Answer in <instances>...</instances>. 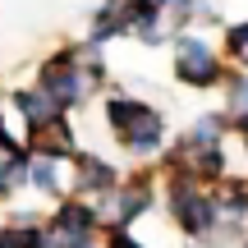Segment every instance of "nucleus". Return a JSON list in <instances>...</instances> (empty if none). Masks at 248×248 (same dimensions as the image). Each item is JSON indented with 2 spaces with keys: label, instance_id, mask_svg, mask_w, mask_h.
<instances>
[{
  "label": "nucleus",
  "instance_id": "f257e3e1",
  "mask_svg": "<svg viewBox=\"0 0 248 248\" xmlns=\"http://www.w3.org/2000/svg\"><path fill=\"white\" fill-rule=\"evenodd\" d=\"M106 124L120 133V142L133 152V156H161V142H166V133H161V110H152L147 101L138 97H110L106 101Z\"/></svg>",
  "mask_w": 248,
  "mask_h": 248
},
{
  "label": "nucleus",
  "instance_id": "f03ea898",
  "mask_svg": "<svg viewBox=\"0 0 248 248\" xmlns=\"http://www.w3.org/2000/svg\"><path fill=\"white\" fill-rule=\"evenodd\" d=\"M170 216H175V225L188 239H207V234H216V225H221L216 193H207V188L198 184V175H188V170H175V175H170Z\"/></svg>",
  "mask_w": 248,
  "mask_h": 248
},
{
  "label": "nucleus",
  "instance_id": "7ed1b4c3",
  "mask_svg": "<svg viewBox=\"0 0 248 248\" xmlns=\"http://www.w3.org/2000/svg\"><path fill=\"white\" fill-rule=\"evenodd\" d=\"M175 74L188 88H212V83H221V60H216V51L202 37L179 32L175 37Z\"/></svg>",
  "mask_w": 248,
  "mask_h": 248
},
{
  "label": "nucleus",
  "instance_id": "20e7f679",
  "mask_svg": "<svg viewBox=\"0 0 248 248\" xmlns=\"http://www.w3.org/2000/svg\"><path fill=\"white\" fill-rule=\"evenodd\" d=\"M74 184H78V193L83 198H106L110 188L120 184V170H115V161H106V156H97V152H74Z\"/></svg>",
  "mask_w": 248,
  "mask_h": 248
},
{
  "label": "nucleus",
  "instance_id": "39448f33",
  "mask_svg": "<svg viewBox=\"0 0 248 248\" xmlns=\"http://www.w3.org/2000/svg\"><path fill=\"white\" fill-rule=\"evenodd\" d=\"M14 106H18V115L28 120V133H42L46 124H55L60 115H69V110H64L60 101H55L51 92L42 88V83H37V88H28V92H18V97H14Z\"/></svg>",
  "mask_w": 248,
  "mask_h": 248
},
{
  "label": "nucleus",
  "instance_id": "423d86ee",
  "mask_svg": "<svg viewBox=\"0 0 248 248\" xmlns=\"http://www.w3.org/2000/svg\"><path fill=\"white\" fill-rule=\"evenodd\" d=\"M28 184H32L37 193H46V198H60V193H64L60 156H51V152L32 147V152H28Z\"/></svg>",
  "mask_w": 248,
  "mask_h": 248
},
{
  "label": "nucleus",
  "instance_id": "0eeeda50",
  "mask_svg": "<svg viewBox=\"0 0 248 248\" xmlns=\"http://www.w3.org/2000/svg\"><path fill=\"white\" fill-rule=\"evenodd\" d=\"M18 184H28V152L23 147H5L0 152V198H9Z\"/></svg>",
  "mask_w": 248,
  "mask_h": 248
},
{
  "label": "nucleus",
  "instance_id": "6e6552de",
  "mask_svg": "<svg viewBox=\"0 0 248 248\" xmlns=\"http://www.w3.org/2000/svg\"><path fill=\"white\" fill-rule=\"evenodd\" d=\"M225 51L230 55H248V23H234L230 32H225Z\"/></svg>",
  "mask_w": 248,
  "mask_h": 248
},
{
  "label": "nucleus",
  "instance_id": "1a4fd4ad",
  "mask_svg": "<svg viewBox=\"0 0 248 248\" xmlns=\"http://www.w3.org/2000/svg\"><path fill=\"white\" fill-rule=\"evenodd\" d=\"M106 248H142V244L129 234V225H110L106 230Z\"/></svg>",
  "mask_w": 248,
  "mask_h": 248
},
{
  "label": "nucleus",
  "instance_id": "9d476101",
  "mask_svg": "<svg viewBox=\"0 0 248 248\" xmlns=\"http://www.w3.org/2000/svg\"><path fill=\"white\" fill-rule=\"evenodd\" d=\"M5 147H18V142H14V133L5 129V115H0V152H5Z\"/></svg>",
  "mask_w": 248,
  "mask_h": 248
},
{
  "label": "nucleus",
  "instance_id": "9b49d317",
  "mask_svg": "<svg viewBox=\"0 0 248 248\" xmlns=\"http://www.w3.org/2000/svg\"><path fill=\"white\" fill-rule=\"evenodd\" d=\"M78 248H92V244H78Z\"/></svg>",
  "mask_w": 248,
  "mask_h": 248
},
{
  "label": "nucleus",
  "instance_id": "f8f14e48",
  "mask_svg": "<svg viewBox=\"0 0 248 248\" xmlns=\"http://www.w3.org/2000/svg\"><path fill=\"white\" fill-rule=\"evenodd\" d=\"M244 152H248V138H244Z\"/></svg>",
  "mask_w": 248,
  "mask_h": 248
},
{
  "label": "nucleus",
  "instance_id": "ddd939ff",
  "mask_svg": "<svg viewBox=\"0 0 248 248\" xmlns=\"http://www.w3.org/2000/svg\"><path fill=\"white\" fill-rule=\"evenodd\" d=\"M244 248H248V244H244Z\"/></svg>",
  "mask_w": 248,
  "mask_h": 248
}]
</instances>
